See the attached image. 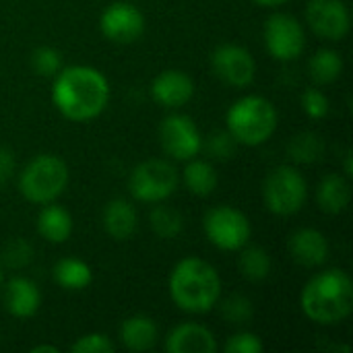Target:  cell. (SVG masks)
Listing matches in <instances>:
<instances>
[{"label":"cell","instance_id":"cell-1","mask_svg":"<svg viewBox=\"0 0 353 353\" xmlns=\"http://www.w3.org/2000/svg\"><path fill=\"white\" fill-rule=\"evenodd\" d=\"M52 101L64 118L87 122L105 110L110 101V83L103 72L93 66H66L54 77Z\"/></svg>","mask_w":353,"mask_h":353},{"label":"cell","instance_id":"cell-2","mask_svg":"<svg viewBox=\"0 0 353 353\" xmlns=\"http://www.w3.org/2000/svg\"><path fill=\"white\" fill-rule=\"evenodd\" d=\"M300 304L312 323L323 327L339 325L353 310L352 277L341 269H329L314 275L304 285Z\"/></svg>","mask_w":353,"mask_h":353},{"label":"cell","instance_id":"cell-3","mask_svg":"<svg viewBox=\"0 0 353 353\" xmlns=\"http://www.w3.org/2000/svg\"><path fill=\"white\" fill-rule=\"evenodd\" d=\"M174 304L190 314H205L219 304L221 277L213 265L199 256L182 259L170 275Z\"/></svg>","mask_w":353,"mask_h":353},{"label":"cell","instance_id":"cell-4","mask_svg":"<svg viewBox=\"0 0 353 353\" xmlns=\"http://www.w3.org/2000/svg\"><path fill=\"white\" fill-rule=\"evenodd\" d=\"M277 120L275 105L261 95L240 97L232 103L225 116L228 132L238 145L246 147H259L267 143L277 128Z\"/></svg>","mask_w":353,"mask_h":353},{"label":"cell","instance_id":"cell-5","mask_svg":"<svg viewBox=\"0 0 353 353\" xmlns=\"http://www.w3.org/2000/svg\"><path fill=\"white\" fill-rule=\"evenodd\" d=\"M68 184V168L66 163L50 153L35 155L19 176L21 194L35 205L54 203Z\"/></svg>","mask_w":353,"mask_h":353},{"label":"cell","instance_id":"cell-6","mask_svg":"<svg viewBox=\"0 0 353 353\" xmlns=\"http://www.w3.org/2000/svg\"><path fill=\"white\" fill-rule=\"evenodd\" d=\"M308 196V184L302 172L292 165L275 168L263 184V199L271 213L288 217L298 213Z\"/></svg>","mask_w":353,"mask_h":353},{"label":"cell","instance_id":"cell-7","mask_svg":"<svg viewBox=\"0 0 353 353\" xmlns=\"http://www.w3.org/2000/svg\"><path fill=\"white\" fill-rule=\"evenodd\" d=\"M180 184L178 170L165 159H147L139 163L128 180L130 194L141 203H163Z\"/></svg>","mask_w":353,"mask_h":353},{"label":"cell","instance_id":"cell-8","mask_svg":"<svg viewBox=\"0 0 353 353\" xmlns=\"http://www.w3.org/2000/svg\"><path fill=\"white\" fill-rule=\"evenodd\" d=\"M203 230L213 246L230 252L244 248L252 236L248 217L230 205H219L209 209L203 219Z\"/></svg>","mask_w":353,"mask_h":353},{"label":"cell","instance_id":"cell-9","mask_svg":"<svg viewBox=\"0 0 353 353\" xmlns=\"http://www.w3.org/2000/svg\"><path fill=\"white\" fill-rule=\"evenodd\" d=\"M263 37L267 52L281 62L298 60L306 48V33L302 23L288 12L271 14L265 23Z\"/></svg>","mask_w":353,"mask_h":353},{"label":"cell","instance_id":"cell-10","mask_svg":"<svg viewBox=\"0 0 353 353\" xmlns=\"http://www.w3.org/2000/svg\"><path fill=\"white\" fill-rule=\"evenodd\" d=\"M159 143L161 149L178 161H188L203 149V137L194 120L186 114H172L163 118L159 126Z\"/></svg>","mask_w":353,"mask_h":353},{"label":"cell","instance_id":"cell-11","mask_svg":"<svg viewBox=\"0 0 353 353\" xmlns=\"http://www.w3.org/2000/svg\"><path fill=\"white\" fill-rule=\"evenodd\" d=\"M211 68L219 81L230 87L244 89L256 77V62L252 54L238 43H221L211 54Z\"/></svg>","mask_w":353,"mask_h":353},{"label":"cell","instance_id":"cell-12","mask_svg":"<svg viewBox=\"0 0 353 353\" xmlns=\"http://www.w3.org/2000/svg\"><path fill=\"white\" fill-rule=\"evenodd\" d=\"M99 29L112 43H134L145 31V17L130 2H114L101 12Z\"/></svg>","mask_w":353,"mask_h":353},{"label":"cell","instance_id":"cell-13","mask_svg":"<svg viewBox=\"0 0 353 353\" xmlns=\"http://www.w3.org/2000/svg\"><path fill=\"white\" fill-rule=\"evenodd\" d=\"M306 21L310 29L327 41L343 39L352 27L350 8L343 0H310L306 6Z\"/></svg>","mask_w":353,"mask_h":353},{"label":"cell","instance_id":"cell-14","mask_svg":"<svg viewBox=\"0 0 353 353\" xmlns=\"http://www.w3.org/2000/svg\"><path fill=\"white\" fill-rule=\"evenodd\" d=\"M151 95L159 105L168 110H178L192 99L194 83L184 70H176V68L163 70L153 79Z\"/></svg>","mask_w":353,"mask_h":353},{"label":"cell","instance_id":"cell-15","mask_svg":"<svg viewBox=\"0 0 353 353\" xmlns=\"http://www.w3.org/2000/svg\"><path fill=\"white\" fill-rule=\"evenodd\" d=\"M168 353H215L217 341L215 335L196 323H182L174 327L165 337Z\"/></svg>","mask_w":353,"mask_h":353},{"label":"cell","instance_id":"cell-16","mask_svg":"<svg viewBox=\"0 0 353 353\" xmlns=\"http://www.w3.org/2000/svg\"><path fill=\"white\" fill-rule=\"evenodd\" d=\"M292 259L302 267H321L329 259V242L323 232L312 228H302L290 238Z\"/></svg>","mask_w":353,"mask_h":353},{"label":"cell","instance_id":"cell-17","mask_svg":"<svg viewBox=\"0 0 353 353\" xmlns=\"http://www.w3.org/2000/svg\"><path fill=\"white\" fill-rule=\"evenodd\" d=\"M41 306L39 288L27 277H12L6 283L4 292V308L14 319H29Z\"/></svg>","mask_w":353,"mask_h":353},{"label":"cell","instance_id":"cell-18","mask_svg":"<svg viewBox=\"0 0 353 353\" xmlns=\"http://www.w3.org/2000/svg\"><path fill=\"white\" fill-rule=\"evenodd\" d=\"M139 228V213L132 203L124 199H114L103 209V230L110 238L124 242L134 236Z\"/></svg>","mask_w":353,"mask_h":353},{"label":"cell","instance_id":"cell-19","mask_svg":"<svg viewBox=\"0 0 353 353\" xmlns=\"http://www.w3.org/2000/svg\"><path fill=\"white\" fill-rule=\"evenodd\" d=\"M352 201V186L347 176L327 174L316 188V203L329 215H339L347 209Z\"/></svg>","mask_w":353,"mask_h":353},{"label":"cell","instance_id":"cell-20","mask_svg":"<svg viewBox=\"0 0 353 353\" xmlns=\"http://www.w3.org/2000/svg\"><path fill=\"white\" fill-rule=\"evenodd\" d=\"M120 341L130 352H149L157 343V325L147 314H134L122 323Z\"/></svg>","mask_w":353,"mask_h":353},{"label":"cell","instance_id":"cell-21","mask_svg":"<svg viewBox=\"0 0 353 353\" xmlns=\"http://www.w3.org/2000/svg\"><path fill=\"white\" fill-rule=\"evenodd\" d=\"M37 232L52 244H64L72 234V217L64 207L48 203L37 215Z\"/></svg>","mask_w":353,"mask_h":353},{"label":"cell","instance_id":"cell-22","mask_svg":"<svg viewBox=\"0 0 353 353\" xmlns=\"http://www.w3.org/2000/svg\"><path fill=\"white\" fill-rule=\"evenodd\" d=\"M182 182L192 194L209 196L215 192V188L219 184V176H217V170L209 161L192 157V159H188V165L182 172Z\"/></svg>","mask_w":353,"mask_h":353},{"label":"cell","instance_id":"cell-23","mask_svg":"<svg viewBox=\"0 0 353 353\" xmlns=\"http://www.w3.org/2000/svg\"><path fill=\"white\" fill-rule=\"evenodd\" d=\"M54 279L66 292H83L93 281V273L85 261L74 259V256H66V259L56 263Z\"/></svg>","mask_w":353,"mask_h":353},{"label":"cell","instance_id":"cell-24","mask_svg":"<svg viewBox=\"0 0 353 353\" xmlns=\"http://www.w3.org/2000/svg\"><path fill=\"white\" fill-rule=\"evenodd\" d=\"M308 72H310V79L316 85L335 83L341 77V72H343V60H341L339 52L323 48V50L314 52V56L310 58Z\"/></svg>","mask_w":353,"mask_h":353},{"label":"cell","instance_id":"cell-25","mask_svg":"<svg viewBox=\"0 0 353 353\" xmlns=\"http://www.w3.org/2000/svg\"><path fill=\"white\" fill-rule=\"evenodd\" d=\"M149 225H151L155 236H159L163 240H172V238H178L182 234L184 217L180 215L178 209L155 203V207L149 213Z\"/></svg>","mask_w":353,"mask_h":353},{"label":"cell","instance_id":"cell-26","mask_svg":"<svg viewBox=\"0 0 353 353\" xmlns=\"http://www.w3.org/2000/svg\"><path fill=\"white\" fill-rule=\"evenodd\" d=\"M242 250V248H240ZM240 273L248 281H263L271 275V256L265 248L261 246H248L240 254Z\"/></svg>","mask_w":353,"mask_h":353},{"label":"cell","instance_id":"cell-27","mask_svg":"<svg viewBox=\"0 0 353 353\" xmlns=\"http://www.w3.org/2000/svg\"><path fill=\"white\" fill-rule=\"evenodd\" d=\"M288 153L296 163H314L325 153L323 137H319L316 132H300L290 141Z\"/></svg>","mask_w":353,"mask_h":353},{"label":"cell","instance_id":"cell-28","mask_svg":"<svg viewBox=\"0 0 353 353\" xmlns=\"http://www.w3.org/2000/svg\"><path fill=\"white\" fill-rule=\"evenodd\" d=\"M221 314L228 323L232 325H246L254 316V306L252 302L242 296V294H232L221 302Z\"/></svg>","mask_w":353,"mask_h":353},{"label":"cell","instance_id":"cell-29","mask_svg":"<svg viewBox=\"0 0 353 353\" xmlns=\"http://www.w3.org/2000/svg\"><path fill=\"white\" fill-rule=\"evenodd\" d=\"M31 68L39 77H56L58 70L62 68V56L58 50L41 46L31 54Z\"/></svg>","mask_w":353,"mask_h":353},{"label":"cell","instance_id":"cell-30","mask_svg":"<svg viewBox=\"0 0 353 353\" xmlns=\"http://www.w3.org/2000/svg\"><path fill=\"white\" fill-rule=\"evenodd\" d=\"M203 145H205L207 153H209L213 159H219V161L230 159V157L236 153V147H238L236 139H234L228 130H215V132H211L209 139H207Z\"/></svg>","mask_w":353,"mask_h":353},{"label":"cell","instance_id":"cell-31","mask_svg":"<svg viewBox=\"0 0 353 353\" xmlns=\"http://www.w3.org/2000/svg\"><path fill=\"white\" fill-rule=\"evenodd\" d=\"M70 352L74 353H114L116 345L112 343V339L103 333H89L79 337L72 345Z\"/></svg>","mask_w":353,"mask_h":353},{"label":"cell","instance_id":"cell-32","mask_svg":"<svg viewBox=\"0 0 353 353\" xmlns=\"http://www.w3.org/2000/svg\"><path fill=\"white\" fill-rule=\"evenodd\" d=\"M2 259H4V263H6V267H10V269H23V267H27V265L31 263V259H33V248H31L29 242L17 238V240L8 242V244L4 246V256H2Z\"/></svg>","mask_w":353,"mask_h":353},{"label":"cell","instance_id":"cell-33","mask_svg":"<svg viewBox=\"0 0 353 353\" xmlns=\"http://www.w3.org/2000/svg\"><path fill=\"white\" fill-rule=\"evenodd\" d=\"M302 110L312 118V120H323L329 114V99L327 95L316 89L310 87L302 93Z\"/></svg>","mask_w":353,"mask_h":353},{"label":"cell","instance_id":"cell-34","mask_svg":"<svg viewBox=\"0 0 353 353\" xmlns=\"http://www.w3.org/2000/svg\"><path fill=\"white\" fill-rule=\"evenodd\" d=\"M228 353H263V341L254 333H236L225 343Z\"/></svg>","mask_w":353,"mask_h":353},{"label":"cell","instance_id":"cell-35","mask_svg":"<svg viewBox=\"0 0 353 353\" xmlns=\"http://www.w3.org/2000/svg\"><path fill=\"white\" fill-rule=\"evenodd\" d=\"M14 168H17V161H14L12 151L6 147H0V184H4L6 180L12 178Z\"/></svg>","mask_w":353,"mask_h":353},{"label":"cell","instance_id":"cell-36","mask_svg":"<svg viewBox=\"0 0 353 353\" xmlns=\"http://www.w3.org/2000/svg\"><path fill=\"white\" fill-rule=\"evenodd\" d=\"M31 353H58L56 345H35L31 347Z\"/></svg>","mask_w":353,"mask_h":353},{"label":"cell","instance_id":"cell-37","mask_svg":"<svg viewBox=\"0 0 353 353\" xmlns=\"http://www.w3.org/2000/svg\"><path fill=\"white\" fill-rule=\"evenodd\" d=\"M252 2H256V4H261V6H281V4H285L288 0H252Z\"/></svg>","mask_w":353,"mask_h":353},{"label":"cell","instance_id":"cell-38","mask_svg":"<svg viewBox=\"0 0 353 353\" xmlns=\"http://www.w3.org/2000/svg\"><path fill=\"white\" fill-rule=\"evenodd\" d=\"M352 174H353V168H352V153L347 151V153H345V176H347V178H352Z\"/></svg>","mask_w":353,"mask_h":353},{"label":"cell","instance_id":"cell-39","mask_svg":"<svg viewBox=\"0 0 353 353\" xmlns=\"http://www.w3.org/2000/svg\"><path fill=\"white\" fill-rule=\"evenodd\" d=\"M0 285H2V267H0Z\"/></svg>","mask_w":353,"mask_h":353}]
</instances>
